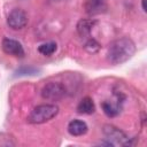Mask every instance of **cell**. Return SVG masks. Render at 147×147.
<instances>
[{
    "label": "cell",
    "mask_w": 147,
    "mask_h": 147,
    "mask_svg": "<svg viewBox=\"0 0 147 147\" xmlns=\"http://www.w3.org/2000/svg\"><path fill=\"white\" fill-rule=\"evenodd\" d=\"M124 100H125L124 94H122L121 92H115V101L106 100L101 103L103 113L108 117H116L121 113L122 105H123Z\"/></svg>",
    "instance_id": "5"
},
{
    "label": "cell",
    "mask_w": 147,
    "mask_h": 147,
    "mask_svg": "<svg viewBox=\"0 0 147 147\" xmlns=\"http://www.w3.org/2000/svg\"><path fill=\"white\" fill-rule=\"evenodd\" d=\"M59 114V107L52 103L39 105L32 109L28 116V122L30 124H42L53 119Z\"/></svg>",
    "instance_id": "2"
},
{
    "label": "cell",
    "mask_w": 147,
    "mask_h": 147,
    "mask_svg": "<svg viewBox=\"0 0 147 147\" xmlns=\"http://www.w3.org/2000/svg\"><path fill=\"white\" fill-rule=\"evenodd\" d=\"M67 94L65 87L57 82L47 83L41 90V96L48 101H60Z\"/></svg>",
    "instance_id": "4"
},
{
    "label": "cell",
    "mask_w": 147,
    "mask_h": 147,
    "mask_svg": "<svg viewBox=\"0 0 147 147\" xmlns=\"http://www.w3.org/2000/svg\"><path fill=\"white\" fill-rule=\"evenodd\" d=\"M2 51L8 54V55H13L15 57H24V48L21 45V42H18L15 39H10V38H5L2 40Z\"/></svg>",
    "instance_id": "7"
},
{
    "label": "cell",
    "mask_w": 147,
    "mask_h": 147,
    "mask_svg": "<svg viewBox=\"0 0 147 147\" xmlns=\"http://www.w3.org/2000/svg\"><path fill=\"white\" fill-rule=\"evenodd\" d=\"M102 133L105 136V139L108 146H131L132 145L130 138H127L126 134L115 125H111V124L103 125Z\"/></svg>",
    "instance_id": "3"
},
{
    "label": "cell",
    "mask_w": 147,
    "mask_h": 147,
    "mask_svg": "<svg viewBox=\"0 0 147 147\" xmlns=\"http://www.w3.org/2000/svg\"><path fill=\"white\" fill-rule=\"evenodd\" d=\"M56 44L54 41H49V42H44L38 47V52L45 56H49L53 53H55L56 51Z\"/></svg>",
    "instance_id": "12"
},
{
    "label": "cell",
    "mask_w": 147,
    "mask_h": 147,
    "mask_svg": "<svg viewBox=\"0 0 147 147\" xmlns=\"http://www.w3.org/2000/svg\"><path fill=\"white\" fill-rule=\"evenodd\" d=\"M26 23H28V15L21 8H15L8 14L7 24L13 30H21L26 25Z\"/></svg>",
    "instance_id": "6"
},
{
    "label": "cell",
    "mask_w": 147,
    "mask_h": 147,
    "mask_svg": "<svg viewBox=\"0 0 147 147\" xmlns=\"http://www.w3.org/2000/svg\"><path fill=\"white\" fill-rule=\"evenodd\" d=\"M77 111L79 114H84V115H91L95 111V105L92 100V98L90 96H85L83 98L78 106H77Z\"/></svg>",
    "instance_id": "11"
},
{
    "label": "cell",
    "mask_w": 147,
    "mask_h": 147,
    "mask_svg": "<svg viewBox=\"0 0 147 147\" xmlns=\"http://www.w3.org/2000/svg\"><path fill=\"white\" fill-rule=\"evenodd\" d=\"M87 130H88L87 124L80 119H72L68 124V132L74 137L83 136L87 132Z\"/></svg>",
    "instance_id": "10"
},
{
    "label": "cell",
    "mask_w": 147,
    "mask_h": 147,
    "mask_svg": "<svg viewBox=\"0 0 147 147\" xmlns=\"http://www.w3.org/2000/svg\"><path fill=\"white\" fill-rule=\"evenodd\" d=\"M84 8L88 15H98L105 13L108 8V5L107 0H86Z\"/></svg>",
    "instance_id": "8"
},
{
    "label": "cell",
    "mask_w": 147,
    "mask_h": 147,
    "mask_svg": "<svg viewBox=\"0 0 147 147\" xmlns=\"http://www.w3.org/2000/svg\"><path fill=\"white\" fill-rule=\"evenodd\" d=\"M84 48L88 52V53H96V52H99V49L101 48V46H100V44L95 40V39H93V38H90L88 40H86V42L84 44Z\"/></svg>",
    "instance_id": "13"
},
{
    "label": "cell",
    "mask_w": 147,
    "mask_h": 147,
    "mask_svg": "<svg viewBox=\"0 0 147 147\" xmlns=\"http://www.w3.org/2000/svg\"><path fill=\"white\" fill-rule=\"evenodd\" d=\"M136 53L134 42L127 38L123 37L114 40L108 46L107 51V60L111 64H122L130 60Z\"/></svg>",
    "instance_id": "1"
},
{
    "label": "cell",
    "mask_w": 147,
    "mask_h": 147,
    "mask_svg": "<svg viewBox=\"0 0 147 147\" xmlns=\"http://www.w3.org/2000/svg\"><path fill=\"white\" fill-rule=\"evenodd\" d=\"M96 24V21L93 18H82L77 23V32L80 37H88Z\"/></svg>",
    "instance_id": "9"
},
{
    "label": "cell",
    "mask_w": 147,
    "mask_h": 147,
    "mask_svg": "<svg viewBox=\"0 0 147 147\" xmlns=\"http://www.w3.org/2000/svg\"><path fill=\"white\" fill-rule=\"evenodd\" d=\"M141 7H142V10L146 11V0H141Z\"/></svg>",
    "instance_id": "14"
}]
</instances>
